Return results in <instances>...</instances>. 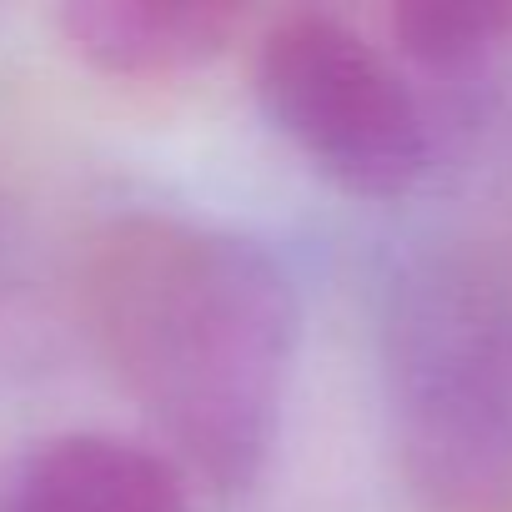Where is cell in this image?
<instances>
[{
    "mask_svg": "<svg viewBox=\"0 0 512 512\" xmlns=\"http://www.w3.org/2000/svg\"><path fill=\"white\" fill-rule=\"evenodd\" d=\"M0 512H191L186 472L131 437L61 432L0 457Z\"/></svg>",
    "mask_w": 512,
    "mask_h": 512,
    "instance_id": "cell-4",
    "label": "cell"
},
{
    "mask_svg": "<svg viewBox=\"0 0 512 512\" xmlns=\"http://www.w3.org/2000/svg\"><path fill=\"white\" fill-rule=\"evenodd\" d=\"M262 121L337 191L407 196L437 161V116L392 46L342 16L297 11L251 51Z\"/></svg>",
    "mask_w": 512,
    "mask_h": 512,
    "instance_id": "cell-3",
    "label": "cell"
},
{
    "mask_svg": "<svg viewBox=\"0 0 512 512\" xmlns=\"http://www.w3.org/2000/svg\"><path fill=\"white\" fill-rule=\"evenodd\" d=\"M66 51L111 81H181L216 66L241 11L216 0H76L56 11Z\"/></svg>",
    "mask_w": 512,
    "mask_h": 512,
    "instance_id": "cell-5",
    "label": "cell"
},
{
    "mask_svg": "<svg viewBox=\"0 0 512 512\" xmlns=\"http://www.w3.org/2000/svg\"><path fill=\"white\" fill-rule=\"evenodd\" d=\"M81 317L166 457L216 492L262 477L302 347V297L256 236L131 206L81 251Z\"/></svg>",
    "mask_w": 512,
    "mask_h": 512,
    "instance_id": "cell-1",
    "label": "cell"
},
{
    "mask_svg": "<svg viewBox=\"0 0 512 512\" xmlns=\"http://www.w3.org/2000/svg\"><path fill=\"white\" fill-rule=\"evenodd\" d=\"M387 41L407 71L472 76L512 51V6L502 0H417L387 11Z\"/></svg>",
    "mask_w": 512,
    "mask_h": 512,
    "instance_id": "cell-6",
    "label": "cell"
},
{
    "mask_svg": "<svg viewBox=\"0 0 512 512\" xmlns=\"http://www.w3.org/2000/svg\"><path fill=\"white\" fill-rule=\"evenodd\" d=\"M382 392L407 482L437 512L512 507V256L412 251L382 297Z\"/></svg>",
    "mask_w": 512,
    "mask_h": 512,
    "instance_id": "cell-2",
    "label": "cell"
}]
</instances>
